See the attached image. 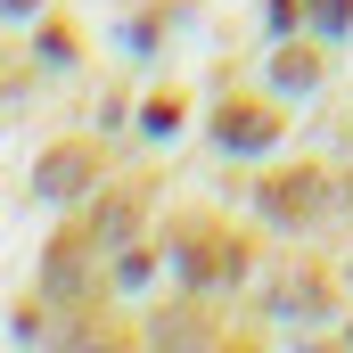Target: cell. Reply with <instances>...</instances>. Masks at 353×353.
<instances>
[{
  "label": "cell",
  "mask_w": 353,
  "mask_h": 353,
  "mask_svg": "<svg viewBox=\"0 0 353 353\" xmlns=\"http://www.w3.org/2000/svg\"><path fill=\"white\" fill-rule=\"evenodd\" d=\"M83 173H90V157H83V148H66V157H50V165H41V197H58V189H74Z\"/></svg>",
  "instance_id": "6da1fadb"
}]
</instances>
